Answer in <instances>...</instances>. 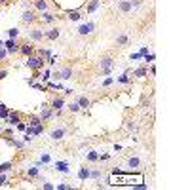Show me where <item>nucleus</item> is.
<instances>
[{
    "instance_id": "f257e3e1",
    "label": "nucleus",
    "mask_w": 190,
    "mask_h": 190,
    "mask_svg": "<svg viewBox=\"0 0 190 190\" xmlns=\"http://www.w3.org/2000/svg\"><path fill=\"white\" fill-rule=\"evenodd\" d=\"M143 181H145L143 173H122L118 169H114L109 177V183L112 186H116V184H120V186H133V184L143 183Z\"/></svg>"
},
{
    "instance_id": "f03ea898",
    "label": "nucleus",
    "mask_w": 190,
    "mask_h": 190,
    "mask_svg": "<svg viewBox=\"0 0 190 190\" xmlns=\"http://www.w3.org/2000/svg\"><path fill=\"white\" fill-rule=\"evenodd\" d=\"M25 65H27L29 69H33V70H40L44 67V59L40 57V55H29L27 61H25Z\"/></svg>"
},
{
    "instance_id": "7ed1b4c3",
    "label": "nucleus",
    "mask_w": 190,
    "mask_h": 190,
    "mask_svg": "<svg viewBox=\"0 0 190 190\" xmlns=\"http://www.w3.org/2000/svg\"><path fill=\"white\" fill-rule=\"evenodd\" d=\"M93 30H95V23L88 21V23H82L78 27V34H80V36H88V34H91Z\"/></svg>"
},
{
    "instance_id": "20e7f679",
    "label": "nucleus",
    "mask_w": 190,
    "mask_h": 190,
    "mask_svg": "<svg viewBox=\"0 0 190 190\" xmlns=\"http://www.w3.org/2000/svg\"><path fill=\"white\" fill-rule=\"evenodd\" d=\"M99 65H101L103 74H109L110 70H112V67H114V59H112V57H103Z\"/></svg>"
},
{
    "instance_id": "39448f33",
    "label": "nucleus",
    "mask_w": 190,
    "mask_h": 190,
    "mask_svg": "<svg viewBox=\"0 0 190 190\" xmlns=\"http://www.w3.org/2000/svg\"><path fill=\"white\" fill-rule=\"evenodd\" d=\"M51 116H53V109H51L48 103H42V106H40V118H42V122L50 120Z\"/></svg>"
},
{
    "instance_id": "423d86ee",
    "label": "nucleus",
    "mask_w": 190,
    "mask_h": 190,
    "mask_svg": "<svg viewBox=\"0 0 190 190\" xmlns=\"http://www.w3.org/2000/svg\"><path fill=\"white\" fill-rule=\"evenodd\" d=\"M38 19V15L33 12V10H25L23 12V15H21V21L23 23H27V25H30V23H34Z\"/></svg>"
},
{
    "instance_id": "0eeeda50",
    "label": "nucleus",
    "mask_w": 190,
    "mask_h": 190,
    "mask_svg": "<svg viewBox=\"0 0 190 190\" xmlns=\"http://www.w3.org/2000/svg\"><path fill=\"white\" fill-rule=\"evenodd\" d=\"M65 135H67V127H63V126H61V127H55V129H51V133H50V137H51L53 141H61Z\"/></svg>"
},
{
    "instance_id": "6e6552de",
    "label": "nucleus",
    "mask_w": 190,
    "mask_h": 190,
    "mask_svg": "<svg viewBox=\"0 0 190 190\" xmlns=\"http://www.w3.org/2000/svg\"><path fill=\"white\" fill-rule=\"evenodd\" d=\"M4 48H6L8 53H17V51H19V44L15 42V38H10V40L4 42Z\"/></svg>"
},
{
    "instance_id": "1a4fd4ad",
    "label": "nucleus",
    "mask_w": 190,
    "mask_h": 190,
    "mask_svg": "<svg viewBox=\"0 0 190 190\" xmlns=\"http://www.w3.org/2000/svg\"><path fill=\"white\" fill-rule=\"evenodd\" d=\"M118 10L122 13H129L131 12V2L129 0H118Z\"/></svg>"
},
{
    "instance_id": "9d476101",
    "label": "nucleus",
    "mask_w": 190,
    "mask_h": 190,
    "mask_svg": "<svg viewBox=\"0 0 190 190\" xmlns=\"http://www.w3.org/2000/svg\"><path fill=\"white\" fill-rule=\"evenodd\" d=\"M99 6H101V0H89V2L86 4V12H88V13H93V12L99 10Z\"/></svg>"
},
{
    "instance_id": "9b49d317",
    "label": "nucleus",
    "mask_w": 190,
    "mask_h": 190,
    "mask_svg": "<svg viewBox=\"0 0 190 190\" xmlns=\"http://www.w3.org/2000/svg\"><path fill=\"white\" fill-rule=\"evenodd\" d=\"M29 36L33 40H36V42H40V40L44 38V30L42 29H30L29 30Z\"/></svg>"
},
{
    "instance_id": "f8f14e48",
    "label": "nucleus",
    "mask_w": 190,
    "mask_h": 190,
    "mask_svg": "<svg viewBox=\"0 0 190 190\" xmlns=\"http://www.w3.org/2000/svg\"><path fill=\"white\" fill-rule=\"evenodd\" d=\"M76 103H78V106H80V109H86V110H88L89 106H91V101H89V99H88V97H86V95L78 97V99H76Z\"/></svg>"
},
{
    "instance_id": "ddd939ff",
    "label": "nucleus",
    "mask_w": 190,
    "mask_h": 190,
    "mask_svg": "<svg viewBox=\"0 0 190 190\" xmlns=\"http://www.w3.org/2000/svg\"><path fill=\"white\" fill-rule=\"evenodd\" d=\"M59 29H50V30H46L44 33V38H48V40H57L59 38Z\"/></svg>"
},
{
    "instance_id": "4468645a",
    "label": "nucleus",
    "mask_w": 190,
    "mask_h": 190,
    "mask_svg": "<svg viewBox=\"0 0 190 190\" xmlns=\"http://www.w3.org/2000/svg\"><path fill=\"white\" fill-rule=\"evenodd\" d=\"M63 106H65V99H63V97H55V99L51 101V109H53V110H61Z\"/></svg>"
},
{
    "instance_id": "2eb2a0df",
    "label": "nucleus",
    "mask_w": 190,
    "mask_h": 190,
    "mask_svg": "<svg viewBox=\"0 0 190 190\" xmlns=\"http://www.w3.org/2000/svg\"><path fill=\"white\" fill-rule=\"evenodd\" d=\"M127 167H131V169H137V167H139L141 166V160H139V158H137V156H131V158H127Z\"/></svg>"
},
{
    "instance_id": "dca6fc26",
    "label": "nucleus",
    "mask_w": 190,
    "mask_h": 190,
    "mask_svg": "<svg viewBox=\"0 0 190 190\" xmlns=\"http://www.w3.org/2000/svg\"><path fill=\"white\" fill-rule=\"evenodd\" d=\"M19 51H21V53L23 55H27V57H29V55H33V46H29V44H19Z\"/></svg>"
},
{
    "instance_id": "f3484780",
    "label": "nucleus",
    "mask_w": 190,
    "mask_h": 190,
    "mask_svg": "<svg viewBox=\"0 0 190 190\" xmlns=\"http://www.w3.org/2000/svg\"><path fill=\"white\" fill-rule=\"evenodd\" d=\"M19 122H21V120H19V114H17V112H10V116H8V124H10V126H17Z\"/></svg>"
},
{
    "instance_id": "a211bd4d",
    "label": "nucleus",
    "mask_w": 190,
    "mask_h": 190,
    "mask_svg": "<svg viewBox=\"0 0 190 190\" xmlns=\"http://www.w3.org/2000/svg\"><path fill=\"white\" fill-rule=\"evenodd\" d=\"M67 15H69V19H70V21H80V19H82V13H80V10H74V12L70 10V12L67 13Z\"/></svg>"
},
{
    "instance_id": "6ab92c4d",
    "label": "nucleus",
    "mask_w": 190,
    "mask_h": 190,
    "mask_svg": "<svg viewBox=\"0 0 190 190\" xmlns=\"http://www.w3.org/2000/svg\"><path fill=\"white\" fill-rule=\"evenodd\" d=\"M55 169L61 173H69V163L67 162H55Z\"/></svg>"
},
{
    "instance_id": "aec40b11",
    "label": "nucleus",
    "mask_w": 190,
    "mask_h": 190,
    "mask_svg": "<svg viewBox=\"0 0 190 190\" xmlns=\"http://www.w3.org/2000/svg\"><path fill=\"white\" fill-rule=\"evenodd\" d=\"M72 78V69L70 67H67V69L61 70V80H70Z\"/></svg>"
},
{
    "instance_id": "412c9836",
    "label": "nucleus",
    "mask_w": 190,
    "mask_h": 190,
    "mask_svg": "<svg viewBox=\"0 0 190 190\" xmlns=\"http://www.w3.org/2000/svg\"><path fill=\"white\" fill-rule=\"evenodd\" d=\"M34 8L40 10V12H46L48 10V2L46 0H34Z\"/></svg>"
},
{
    "instance_id": "4be33fe9",
    "label": "nucleus",
    "mask_w": 190,
    "mask_h": 190,
    "mask_svg": "<svg viewBox=\"0 0 190 190\" xmlns=\"http://www.w3.org/2000/svg\"><path fill=\"white\" fill-rule=\"evenodd\" d=\"M88 177H89V169H88V167H80V171H78V179H80V181H86Z\"/></svg>"
},
{
    "instance_id": "5701e85b",
    "label": "nucleus",
    "mask_w": 190,
    "mask_h": 190,
    "mask_svg": "<svg viewBox=\"0 0 190 190\" xmlns=\"http://www.w3.org/2000/svg\"><path fill=\"white\" fill-rule=\"evenodd\" d=\"M29 126H30V127L42 126V118H40V116H33V118H30V120H29Z\"/></svg>"
},
{
    "instance_id": "b1692460",
    "label": "nucleus",
    "mask_w": 190,
    "mask_h": 190,
    "mask_svg": "<svg viewBox=\"0 0 190 190\" xmlns=\"http://www.w3.org/2000/svg\"><path fill=\"white\" fill-rule=\"evenodd\" d=\"M6 139H8V143H10V145H12V146H15V148H23V146H25V143H21V141H15L13 137H12V139H10V137H6Z\"/></svg>"
},
{
    "instance_id": "393cba45",
    "label": "nucleus",
    "mask_w": 190,
    "mask_h": 190,
    "mask_svg": "<svg viewBox=\"0 0 190 190\" xmlns=\"http://www.w3.org/2000/svg\"><path fill=\"white\" fill-rule=\"evenodd\" d=\"M42 19H44L46 23H53L55 15H53V13H50V12H44V13H42Z\"/></svg>"
},
{
    "instance_id": "a878e982",
    "label": "nucleus",
    "mask_w": 190,
    "mask_h": 190,
    "mask_svg": "<svg viewBox=\"0 0 190 190\" xmlns=\"http://www.w3.org/2000/svg\"><path fill=\"white\" fill-rule=\"evenodd\" d=\"M118 82L120 84H129V72H124L122 76H118Z\"/></svg>"
},
{
    "instance_id": "bb28decb",
    "label": "nucleus",
    "mask_w": 190,
    "mask_h": 190,
    "mask_svg": "<svg viewBox=\"0 0 190 190\" xmlns=\"http://www.w3.org/2000/svg\"><path fill=\"white\" fill-rule=\"evenodd\" d=\"M72 114H76V112H80V106H78V103H69V106H67Z\"/></svg>"
},
{
    "instance_id": "cd10ccee",
    "label": "nucleus",
    "mask_w": 190,
    "mask_h": 190,
    "mask_svg": "<svg viewBox=\"0 0 190 190\" xmlns=\"http://www.w3.org/2000/svg\"><path fill=\"white\" fill-rule=\"evenodd\" d=\"M135 76H137V78H145V76H146V69H145V67H139V69L135 70Z\"/></svg>"
},
{
    "instance_id": "c85d7f7f",
    "label": "nucleus",
    "mask_w": 190,
    "mask_h": 190,
    "mask_svg": "<svg viewBox=\"0 0 190 190\" xmlns=\"http://www.w3.org/2000/svg\"><path fill=\"white\" fill-rule=\"evenodd\" d=\"M86 156H88V160H89V162H97V160H99V154L93 152V150H89L88 154H86Z\"/></svg>"
},
{
    "instance_id": "c756f323",
    "label": "nucleus",
    "mask_w": 190,
    "mask_h": 190,
    "mask_svg": "<svg viewBox=\"0 0 190 190\" xmlns=\"http://www.w3.org/2000/svg\"><path fill=\"white\" fill-rule=\"evenodd\" d=\"M38 55H40V57H51V50H48V48H46V50H38Z\"/></svg>"
},
{
    "instance_id": "7c9ffc66",
    "label": "nucleus",
    "mask_w": 190,
    "mask_h": 190,
    "mask_svg": "<svg viewBox=\"0 0 190 190\" xmlns=\"http://www.w3.org/2000/svg\"><path fill=\"white\" fill-rule=\"evenodd\" d=\"M13 166L10 162H6V163H2V166H0V173H6V171H10V169H12Z\"/></svg>"
},
{
    "instance_id": "2f4dec72",
    "label": "nucleus",
    "mask_w": 190,
    "mask_h": 190,
    "mask_svg": "<svg viewBox=\"0 0 190 190\" xmlns=\"http://www.w3.org/2000/svg\"><path fill=\"white\" fill-rule=\"evenodd\" d=\"M116 42L120 44V46H124V44H127V36H126V34H120V36L116 38Z\"/></svg>"
},
{
    "instance_id": "473e14b6",
    "label": "nucleus",
    "mask_w": 190,
    "mask_h": 190,
    "mask_svg": "<svg viewBox=\"0 0 190 190\" xmlns=\"http://www.w3.org/2000/svg\"><path fill=\"white\" fill-rule=\"evenodd\" d=\"M55 188H57V190H72L74 186H72V184H63V183H61V184H57Z\"/></svg>"
},
{
    "instance_id": "72a5a7b5",
    "label": "nucleus",
    "mask_w": 190,
    "mask_h": 190,
    "mask_svg": "<svg viewBox=\"0 0 190 190\" xmlns=\"http://www.w3.org/2000/svg\"><path fill=\"white\" fill-rule=\"evenodd\" d=\"M8 116H10V109H6V106H4V109L0 110V118H2V120H6Z\"/></svg>"
},
{
    "instance_id": "f704fd0d",
    "label": "nucleus",
    "mask_w": 190,
    "mask_h": 190,
    "mask_svg": "<svg viewBox=\"0 0 190 190\" xmlns=\"http://www.w3.org/2000/svg\"><path fill=\"white\" fill-rule=\"evenodd\" d=\"M40 162H42V163H50V162H51L50 154H48V152H46V154H42V156H40Z\"/></svg>"
},
{
    "instance_id": "c9c22d12",
    "label": "nucleus",
    "mask_w": 190,
    "mask_h": 190,
    "mask_svg": "<svg viewBox=\"0 0 190 190\" xmlns=\"http://www.w3.org/2000/svg\"><path fill=\"white\" fill-rule=\"evenodd\" d=\"M17 34H19L17 29H10V30H8V36H10V38H17Z\"/></svg>"
},
{
    "instance_id": "e433bc0d",
    "label": "nucleus",
    "mask_w": 190,
    "mask_h": 190,
    "mask_svg": "<svg viewBox=\"0 0 190 190\" xmlns=\"http://www.w3.org/2000/svg\"><path fill=\"white\" fill-rule=\"evenodd\" d=\"M129 2H131V10H133V8H141V6H143V0H129Z\"/></svg>"
},
{
    "instance_id": "4c0bfd02",
    "label": "nucleus",
    "mask_w": 190,
    "mask_h": 190,
    "mask_svg": "<svg viewBox=\"0 0 190 190\" xmlns=\"http://www.w3.org/2000/svg\"><path fill=\"white\" fill-rule=\"evenodd\" d=\"M38 78H42L44 82H48V80L51 78V72H50V70H44V74H42V76H38Z\"/></svg>"
},
{
    "instance_id": "58836bf2",
    "label": "nucleus",
    "mask_w": 190,
    "mask_h": 190,
    "mask_svg": "<svg viewBox=\"0 0 190 190\" xmlns=\"http://www.w3.org/2000/svg\"><path fill=\"white\" fill-rule=\"evenodd\" d=\"M29 177H38V167H30L29 169Z\"/></svg>"
},
{
    "instance_id": "ea45409f",
    "label": "nucleus",
    "mask_w": 190,
    "mask_h": 190,
    "mask_svg": "<svg viewBox=\"0 0 190 190\" xmlns=\"http://www.w3.org/2000/svg\"><path fill=\"white\" fill-rule=\"evenodd\" d=\"M4 184H8V175L0 173V186H4Z\"/></svg>"
},
{
    "instance_id": "a19ab883",
    "label": "nucleus",
    "mask_w": 190,
    "mask_h": 190,
    "mask_svg": "<svg viewBox=\"0 0 190 190\" xmlns=\"http://www.w3.org/2000/svg\"><path fill=\"white\" fill-rule=\"evenodd\" d=\"M127 129H129L131 133H135L137 131V124H135V122H129V124H127Z\"/></svg>"
},
{
    "instance_id": "79ce46f5",
    "label": "nucleus",
    "mask_w": 190,
    "mask_h": 190,
    "mask_svg": "<svg viewBox=\"0 0 190 190\" xmlns=\"http://www.w3.org/2000/svg\"><path fill=\"white\" fill-rule=\"evenodd\" d=\"M89 177H91V179H99V177H101V171H99V169H95V171H89Z\"/></svg>"
},
{
    "instance_id": "37998d69",
    "label": "nucleus",
    "mask_w": 190,
    "mask_h": 190,
    "mask_svg": "<svg viewBox=\"0 0 190 190\" xmlns=\"http://www.w3.org/2000/svg\"><path fill=\"white\" fill-rule=\"evenodd\" d=\"M106 160H110V154H101L99 156V162H106Z\"/></svg>"
},
{
    "instance_id": "c03bdc74",
    "label": "nucleus",
    "mask_w": 190,
    "mask_h": 190,
    "mask_svg": "<svg viewBox=\"0 0 190 190\" xmlns=\"http://www.w3.org/2000/svg\"><path fill=\"white\" fill-rule=\"evenodd\" d=\"M6 55H8V51L4 50V46H2V48H0V61H2L4 57H6Z\"/></svg>"
},
{
    "instance_id": "a18cd8bd",
    "label": "nucleus",
    "mask_w": 190,
    "mask_h": 190,
    "mask_svg": "<svg viewBox=\"0 0 190 190\" xmlns=\"http://www.w3.org/2000/svg\"><path fill=\"white\" fill-rule=\"evenodd\" d=\"M145 61H146V63H152V61H154V55L150 53V55H145Z\"/></svg>"
},
{
    "instance_id": "49530a36",
    "label": "nucleus",
    "mask_w": 190,
    "mask_h": 190,
    "mask_svg": "<svg viewBox=\"0 0 190 190\" xmlns=\"http://www.w3.org/2000/svg\"><path fill=\"white\" fill-rule=\"evenodd\" d=\"M25 127H27V126H25L23 122H19V124H17V129H19V131H25Z\"/></svg>"
},
{
    "instance_id": "de8ad7c7",
    "label": "nucleus",
    "mask_w": 190,
    "mask_h": 190,
    "mask_svg": "<svg viewBox=\"0 0 190 190\" xmlns=\"http://www.w3.org/2000/svg\"><path fill=\"white\" fill-rule=\"evenodd\" d=\"M44 188H46V190H53L55 186H53V184H50V183H44Z\"/></svg>"
},
{
    "instance_id": "09e8293b",
    "label": "nucleus",
    "mask_w": 190,
    "mask_h": 190,
    "mask_svg": "<svg viewBox=\"0 0 190 190\" xmlns=\"http://www.w3.org/2000/svg\"><path fill=\"white\" fill-rule=\"evenodd\" d=\"M30 141H33V137H29L27 133H25V137H23V143H30Z\"/></svg>"
},
{
    "instance_id": "8fccbe9b",
    "label": "nucleus",
    "mask_w": 190,
    "mask_h": 190,
    "mask_svg": "<svg viewBox=\"0 0 190 190\" xmlns=\"http://www.w3.org/2000/svg\"><path fill=\"white\" fill-rule=\"evenodd\" d=\"M53 78H55V80H59V78H61V70H57V72H53Z\"/></svg>"
},
{
    "instance_id": "3c124183",
    "label": "nucleus",
    "mask_w": 190,
    "mask_h": 190,
    "mask_svg": "<svg viewBox=\"0 0 190 190\" xmlns=\"http://www.w3.org/2000/svg\"><path fill=\"white\" fill-rule=\"evenodd\" d=\"M110 84H112V80H110V78H106L105 82H103V86H110Z\"/></svg>"
},
{
    "instance_id": "603ef678",
    "label": "nucleus",
    "mask_w": 190,
    "mask_h": 190,
    "mask_svg": "<svg viewBox=\"0 0 190 190\" xmlns=\"http://www.w3.org/2000/svg\"><path fill=\"white\" fill-rule=\"evenodd\" d=\"M4 76H6V70H0V80H2Z\"/></svg>"
},
{
    "instance_id": "864d4df0",
    "label": "nucleus",
    "mask_w": 190,
    "mask_h": 190,
    "mask_svg": "<svg viewBox=\"0 0 190 190\" xmlns=\"http://www.w3.org/2000/svg\"><path fill=\"white\" fill-rule=\"evenodd\" d=\"M2 46H4V42H2V40H0V48H2Z\"/></svg>"
},
{
    "instance_id": "5fc2aeb1",
    "label": "nucleus",
    "mask_w": 190,
    "mask_h": 190,
    "mask_svg": "<svg viewBox=\"0 0 190 190\" xmlns=\"http://www.w3.org/2000/svg\"><path fill=\"white\" fill-rule=\"evenodd\" d=\"M4 2H6V0H0V4H4Z\"/></svg>"
},
{
    "instance_id": "6e6d98bb",
    "label": "nucleus",
    "mask_w": 190,
    "mask_h": 190,
    "mask_svg": "<svg viewBox=\"0 0 190 190\" xmlns=\"http://www.w3.org/2000/svg\"><path fill=\"white\" fill-rule=\"evenodd\" d=\"M0 133H2V127H0Z\"/></svg>"
}]
</instances>
